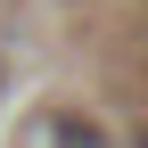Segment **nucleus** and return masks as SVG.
Masks as SVG:
<instances>
[{"mask_svg": "<svg viewBox=\"0 0 148 148\" xmlns=\"http://www.w3.org/2000/svg\"><path fill=\"white\" fill-rule=\"evenodd\" d=\"M132 148H148V132H140V140H132Z\"/></svg>", "mask_w": 148, "mask_h": 148, "instance_id": "f03ea898", "label": "nucleus"}, {"mask_svg": "<svg viewBox=\"0 0 148 148\" xmlns=\"http://www.w3.org/2000/svg\"><path fill=\"white\" fill-rule=\"evenodd\" d=\"M33 148H107V140H99V123H82V115H49L41 132H33Z\"/></svg>", "mask_w": 148, "mask_h": 148, "instance_id": "f257e3e1", "label": "nucleus"}]
</instances>
